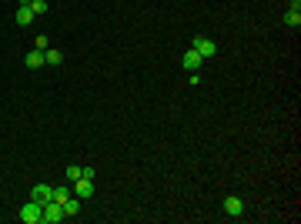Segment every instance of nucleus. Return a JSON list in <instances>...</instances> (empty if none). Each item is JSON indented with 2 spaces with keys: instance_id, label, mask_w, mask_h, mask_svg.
Returning <instances> with one entry per match:
<instances>
[{
  "instance_id": "nucleus-1",
  "label": "nucleus",
  "mask_w": 301,
  "mask_h": 224,
  "mask_svg": "<svg viewBox=\"0 0 301 224\" xmlns=\"http://www.w3.org/2000/svg\"><path fill=\"white\" fill-rule=\"evenodd\" d=\"M40 218H44V204L30 197L27 204L20 207V221H24V224H40Z\"/></svg>"
},
{
  "instance_id": "nucleus-2",
  "label": "nucleus",
  "mask_w": 301,
  "mask_h": 224,
  "mask_svg": "<svg viewBox=\"0 0 301 224\" xmlns=\"http://www.w3.org/2000/svg\"><path fill=\"white\" fill-rule=\"evenodd\" d=\"M64 218H67V214H64V204L47 201V204H44V218H40V224H60Z\"/></svg>"
},
{
  "instance_id": "nucleus-3",
  "label": "nucleus",
  "mask_w": 301,
  "mask_h": 224,
  "mask_svg": "<svg viewBox=\"0 0 301 224\" xmlns=\"http://www.w3.org/2000/svg\"><path fill=\"white\" fill-rule=\"evenodd\" d=\"M191 47L201 54V60H211V57L217 54V44H214L211 37H194V40H191Z\"/></svg>"
},
{
  "instance_id": "nucleus-4",
  "label": "nucleus",
  "mask_w": 301,
  "mask_h": 224,
  "mask_svg": "<svg viewBox=\"0 0 301 224\" xmlns=\"http://www.w3.org/2000/svg\"><path fill=\"white\" fill-rule=\"evenodd\" d=\"M201 64H204V60H201V54H198V51H194V47H191V51H187V54L181 57V67H184V70H187V74H194V70H201Z\"/></svg>"
},
{
  "instance_id": "nucleus-5",
  "label": "nucleus",
  "mask_w": 301,
  "mask_h": 224,
  "mask_svg": "<svg viewBox=\"0 0 301 224\" xmlns=\"http://www.w3.org/2000/svg\"><path fill=\"white\" fill-rule=\"evenodd\" d=\"M30 197L40 201V204H47V201H54V188H50V184H33V188H30Z\"/></svg>"
},
{
  "instance_id": "nucleus-6",
  "label": "nucleus",
  "mask_w": 301,
  "mask_h": 224,
  "mask_svg": "<svg viewBox=\"0 0 301 224\" xmlns=\"http://www.w3.org/2000/svg\"><path fill=\"white\" fill-rule=\"evenodd\" d=\"M224 214H228V218H241V214H244V201H241V197H224Z\"/></svg>"
},
{
  "instance_id": "nucleus-7",
  "label": "nucleus",
  "mask_w": 301,
  "mask_h": 224,
  "mask_svg": "<svg viewBox=\"0 0 301 224\" xmlns=\"http://www.w3.org/2000/svg\"><path fill=\"white\" fill-rule=\"evenodd\" d=\"M74 194L81 197V201H87V197L94 194V181H90V177H77V181H74Z\"/></svg>"
},
{
  "instance_id": "nucleus-8",
  "label": "nucleus",
  "mask_w": 301,
  "mask_h": 224,
  "mask_svg": "<svg viewBox=\"0 0 301 224\" xmlns=\"http://www.w3.org/2000/svg\"><path fill=\"white\" fill-rule=\"evenodd\" d=\"M14 20H17L20 27H30V24H33V10H30V3H27V0H24V3L17 7V14H14Z\"/></svg>"
},
{
  "instance_id": "nucleus-9",
  "label": "nucleus",
  "mask_w": 301,
  "mask_h": 224,
  "mask_svg": "<svg viewBox=\"0 0 301 224\" xmlns=\"http://www.w3.org/2000/svg\"><path fill=\"white\" fill-rule=\"evenodd\" d=\"M77 211H81V197H77V194L67 197V201H64V214H67V218H74Z\"/></svg>"
},
{
  "instance_id": "nucleus-10",
  "label": "nucleus",
  "mask_w": 301,
  "mask_h": 224,
  "mask_svg": "<svg viewBox=\"0 0 301 224\" xmlns=\"http://www.w3.org/2000/svg\"><path fill=\"white\" fill-rule=\"evenodd\" d=\"M44 67V51H33V54H27V70H40Z\"/></svg>"
},
{
  "instance_id": "nucleus-11",
  "label": "nucleus",
  "mask_w": 301,
  "mask_h": 224,
  "mask_svg": "<svg viewBox=\"0 0 301 224\" xmlns=\"http://www.w3.org/2000/svg\"><path fill=\"white\" fill-rule=\"evenodd\" d=\"M60 60H64V54H60V51H54V47H47V51H44V64H50V67H57Z\"/></svg>"
},
{
  "instance_id": "nucleus-12",
  "label": "nucleus",
  "mask_w": 301,
  "mask_h": 224,
  "mask_svg": "<svg viewBox=\"0 0 301 224\" xmlns=\"http://www.w3.org/2000/svg\"><path fill=\"white\" fill-rule=\"evenodd\" d=\"M67 197H74V188H54V201L57 204H64Z\"/></svg>"
},
{
  "instance_id": "nucleus-13",
  "label": "nucleus",
  "mask_w": 301,
  "mask_h": 224,
  "mask_svg": "<svg viewBox=\"0 0 301 224\" xmlns=\"http://www.w3.org/2000/svg\"><path fill=\"white\" fill-rule=\"evenodd\" d=\"M284 24L288 27H301V10H288L284 14Z\"/></svg>"
},
{
  "instance_id": "nucleus-14",
  "label": "nucleus",
  "mask_w": 301,
  "mask_h": 224,
  "mask_svg": "<svg viewBox=\"0 0 301 224\" xmlns=\"http://www.w3.org/2000/svg\"><path fill=\"white\" fill-rule=\"evenodd\" d=\"M30 10H33V17H40V14H47V0H27Z\"/></svg>"
},
{
  "instance_id": "nucleus-15",
  "label": "nucleus",
  "mask_w": 301,
  "mask_h": 224,
  "mask_svg": "<svg viewBox=\"0 0 301 224\" xmlns=\"http://www.w3.org/2000/svg\"><path fill=\"white\" fill-rule=\"evenodd\" d=\"M77 177H84V168H81V164H70V168H67V181L74 184Z\"/></svg>"
},
{
  "instance_id": "nucleus-16",
  "label": "nucleus",
  "mask_w": 301,
  "mask_h": 224,
  "mask_svg": "<svg viewBox=\"0 0 301 224\" xmlns=\"http://www.w3.org/2000/svg\"><path fill=\"white\" fill-rule=\"evenodd\" d=\"M47 47H50V40H47V37L40 34V37H37V51H47Z\"/></svg>"
}]
</instances>
